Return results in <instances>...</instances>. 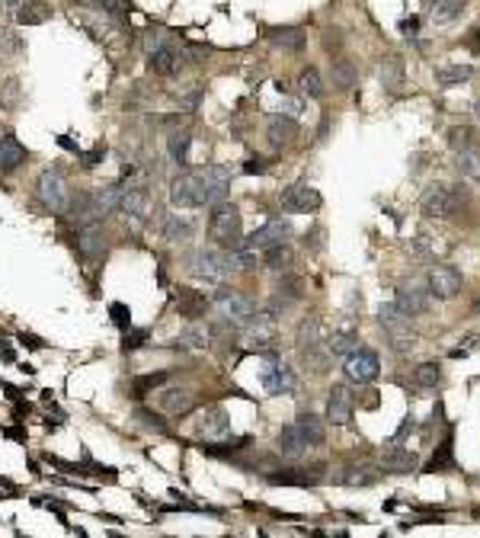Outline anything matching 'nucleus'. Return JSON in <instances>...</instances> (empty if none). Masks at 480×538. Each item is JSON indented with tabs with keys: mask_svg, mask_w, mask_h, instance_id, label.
<instances>
[{
	"mask_svg": "<svg viewBox=\"0 0 480 538\" xmlns=\"http://www.w3.org/2000/svg\"><path fill=\"white\" fill-rule=\"evenodd\" d=\"M186 269L195 282H205V286H221L230 279V273L240 269V259L234 250H195L189 253Z\"/></svg>",
	"mask_w": 480,
	"mask_h": 538,
	"instance_id": "1",
	"label": "nucleus"
},
{
	"mask_svg": "<svg viewBox=\"0 0 480 538\" xmlns=\"http://www.w3.org/2000/svg\"><path fill=\"white\" fill-rule=\"evenodd\" d=\"M209 234L215 244H221V250H237L240 247V234H244V218L240 209L230 202H218L211 205V218H209Z\"/></svg>",
	"mask_w": 480,
	"mask_h": 538,
	"instance_id": "2",
	"label": "nucleus"
},
{
	"mask_svg": "<svg viewBox=\"0 0 480 538\" xmlns=\"http://www.w3.org/2000/svg\"><path fill=\"white\" fill-rule=\"evenodd\" d=\"M35 199L45 205L49 212L55 215H64L68 212V202H70V189H68V180L58 167H45L35 180Z\"/></svg>",
	"mask_w": 480,
	"mask_h": 538,
	"instance_id": "3",
	"label": "nucleus"
},
{
	"mask_svg": "<svg viewBox=\"0 0 480 538\" xmlns=\"http://www.w3.org/2000/svg\"><path fill=\"white\" fill-rule=\"evenodd\" d=\"M378 321H381L384 334L390 336V346H394L397 353H410L413 346H417V336H413V330H410V317H407L397 305L378 307Z\"/></svg>",
	"mask_w": 480,
	"mask_h": 538,
	"instance_id": "4",
	"label": "nucleus"
},
{
	"mask_svg": "<svg viewBox=\"0 0 480 538\" xmlns=\"http://www.w3.org/2000/svg\"><path fill=\"white\" fill-rule=\"evenodd\" d=\"M288 234H292V224H288V218H272L269 224H263L259 231H253L247 240H240V247H237V250L263 253V250H269V247L285 244Z\"/></svg>",
	"mask_w": 480,
	"mask_h": 538,
	"instance_id": "5",
	"label": "nucleus"
},
{
	"mask_svg": "<svg viewBox=\"0 0 480 538\" xmlns=\"http://www.w3.org/2000/svg\"><path fill=\"white\" fill-rule=\"evenodd\" d=\"M199 180H202V196H199V202H202L205 209H211V205L228 199V192H230V167L228 164L209 167L205 173H199Z\"/></svg>",
	"mask_w": 480,
	"mask_h": 538,
	"instance_id": "6",
	"label": "nucleus"
},
{
	"mask_svg": "<svg viewBox=\"0 0 480 538\" xmlns=\"http://www.w3.org/2000/svg\"><path fill=\"white\" fill-rule=\"evenodd\" d=\"M215 305H218V311H221L228 321H237V324H247L250 317H257V301L250 298L247 292H234V288H224V292H218V298H215Z\"/></svg>",
	"mask_w": 480,
	"mask_h": 538,
	"instance_id": "7",
	"label": "nucleus"
},
{
	"mask_svg": "<svg viewBox=\"0 0 480 538\" xmlns=\"http://www.w3.org/2000/svg\"><path fill=\"white\" fill-rule=\"evenodd\" d=\"M320 192L314 186H307V183H295V186H288L282 196H278V205L288 212V215H307V212H317L320 209Z\"/></svg>",
	"mask_w": 480,
	"mask_h": 538,
	"instance_id": "8",
	"label": "nucleus"
},
{
	"mask_svg": "<svg viewBox=\"0 0 480 538\" xmlns=\"http://www.w3.org/2000/svg\"><path fill=\"white\" fill-rule=\"evenodd\" d=\"M195 436L205 442H224L230 436V420L221 407H205L195 420Z\"/></svg>",
	"mask_w": 480,
	"mask_h": 538,
	"instance_id": "9",
	"label": "nucleus"
},
{
	"mask_svg": "<svg viewBox=\"0 0 480 538\" xmlns=\"http://www.w3.org/2000/svg\"><path fill=\"white\" fill-rule=\"evenodd\" d=\"M199 196H202V180H199V173H180L170 183V205L173 209H202Z\"/></svg>",
	"mask_w": 480,
	"mask_h": 538,
	"instance_id": "10",
	"label": "nucleus"
},
{
	"mask_svg": "<svg viewBox=\"0 0 480 538\" xmlns=\"http://www.w3.org/2000/svg\"><path fill=\"white\" fill-rule=\"evenodd\" d=\"M352 391H349L346 384H333L330 388V401H327V423L333 427H349L352 423Z\"/></svg>",
	"mask_w": 480,
	"mask_h": 538,
	"instance_id": "11",
	"label": "nucleus"
},
{
	"mask_svg": "<svg viewBox=\"0 0 480 538\" xmlns=\"http://www.w3.org/2000/svg\"><path fill=\"white\" fill-rule=\"evenodd\" d=\"M147 64H151V71L160 77H176L183 68H186V51H180L173 42H167L164 49L147 55Z\"/></svg>",
	"mask_w": 480,
	"mask_h": 538,
	"instance_id": "12",
	"label": "nucleus"
},
{
	"mask_svg": "<svg viewBox=\"0 0 480 538\" xmlns=\"http://www.w3.org/2000/svg\"><path fill=\"white\" fill-rule=\"evenodd\" d=\"M381 365H378V356L369 350H355L352 356H346V375L349 381H359V384H369L378 378Z\"/></svg>",
	"mask_w": 480,
	"mask_h": 538,
	"instance_id": "13",
	"label": "nucleus"
},
{
	"mask_svg": "<svg viewBox=\"0 0 480 538\" xmlns=\"http://www.w3.org/2000/svg\"><path fill=\"white\" fill-rule=\"evenodd\" d=\"M147 202H151V196H147L144 186H125V189H122L118 212H125V221L128 224L141 228V221H144V215H147Z\"/></svg>",
	"mask_w": 480,
	"mask_h": 538,
	"instance_id": "14",
	"label": "nucleus"
},
{
	"mask_svg": "<svg viewBox=\"0 0 480 538\" xmlns=\"http://www.w3.org/2000/svg\"><path fill=\"white\" fill-rule=\"evenodd\" d=\"M429 292L442 301L455 298V295L461 292V273L455 266H436L429 273Z\"/></svg>",
	"mask_w": 480,
	"mask_h": 538,
	"instance_id": "15",
	"label": "nucleus"
},
{
	"mask_svg": "<svg viewBox=\"0 0 480 538\" xmlns=\"http://www.w3.org/2000/svg\"><path fill=\"white\" fill-rule=\"evenodd\" d=\"M122 189L125 183H109V186H99L90 192V202H93V218H109L118 212V202H122Z\"/></svg>",
	"mask_w": 480,
	"mask_h": 538,
	"instance_id": "16",
	"label": "nucleus"
},
{
	"mask_svg": "<svg viewBox=\"0 0 480 538\" xmlns=\"http://www.w3.org/2000/svg\"><path fill=\"white\" fill-rule=\"evenodd\" d=\"M452 212H455L452 192H448L442 183H432V186L423 192V215L426 218H448Z\"/></svg>",
	"mask_w": 480,
	"mask_h": 538,
	"instance_id": "17",
	"label": "nucleus"
},
{
	"mask_svg": "<svg viewBox=\"0 0 480 538\" xmlns=\"http://www.w3.org/2000/svg\"><path fill=\"white\" fill-rule=\"evenodd\" d=\"M103 250H106L103 228H99L97 221L84 224V228H80V234H77V253H80L84 259H99V257H103Z\"/></svg>",
	"mask_w": 480,
	"mask_h": 538,
	"instance_id": "18",
	"label": "nucleus"
},
{
	"mask_svg": "<svg viewBox=\"0 0 480 538\" xmlns=\"http://www.w3.org/2000/svg\"><path fill=\"white\" fill-rule=\"evenodd\" d=\"M394 305L400 307L407 317H417V314H423L426 307H429V295H426L423 286L410 282V286H400V288H397V301H394Z\"/></svg>",
	"mask_w": 480,
	"mask_h": 538,
	"instance_id": "19",
	"label": "nucleus"
},
{
	"mask_svg": "<svg viewBox=\"0 0 480 538\" xmlns=\"http://www.w3.org/2000/svg\"><path fill=\"white\" fill-rule=\"evenodd\" d=\"M195 398L186 391V388H164V391L157 394V407L164 413H170V417H186L189 410H192Z\"/></svg>",
	"mask_w": 480,
	"mask_h": 538,
	"instance_id": "20",
	"label": "nucleus"
},
{
	"mask_svg": "<svg viewBox=\"0 0 480 538\" xmlns=\"http://www.w3.org/2000/svg\"><path fill=\"white\" fill-rule=\"evenodd\" d=\"M276 446H278V455L282 458H288V461H298V458H304L307 455V439L301 436V429L298 427H285L282 433L276 436Z\"/></svg>",
	"mask_w": 480,
	"mask_h": 538,
	"instance_id": "21",
	"label": "nucleus"
},
{
	"mask_svg": "<svg viewBox=\"0 0 480 538\" xmlns=\"http://www.w3.org/2000/svg\"><path fill=\"white\" fill-rule=\"evenodd\" d=\"M26 161H29L26 147H23L16 138L4 135V138H0V173H16Z\"/></svg>",
	"mask_w": 480,
	"mask_h": 538,
	"instance_id": "22",
	"label": "nucleus"
},
{
	"mask_svg": "<svg viewBox=\"0 0 480 538\" xmlns=\"http://www.w3.org/2000/svg\"><path fill=\"white\" fill-rule=\"evenodd\" d=\"M298 122L292 119V116H272L269 119V128H266V135H269V145L272 147H285L292 145L295 138H298Z\"/></svg>",
	"mask_w": 480,
	"mask_h": 538,
	"instance_id": "23",
	"label": "nucleus"
},
{
	"mask_svg": "<svg viewBox=\"0 0 480 538\" xmlns=\"http://www.w3.org/2000/svg\"><path fill=\"white\" fill-rule=\"evenodd\" d=\"M417 452H410V448H390V452L381 455V471H388V475H410L413 468H417Z\"/></svg>",
	"mask_w": 480,
	"mask_h": 538,
	"instance_id": "24",
	"label": "nucleus"
},
{
	"mask_svg": "<svg viewBox=\"0 0 480 538\" xmlns=\"http://www.w3.org/2000/svg\"><path fill=\"white\" fill-rule=\"evenodd\" d=\"M263 388L269 394H288L295 388V372L285 365H269L263 372Z\"/></svg>",
	"mask_w": 480,
	"mask_h": 538,
	"instance_id": "25",
	"label": "nucleus"
},
{
	"mask_svg": "<svg viewBox=\"0 0 480 538\" xmlns=\"http://www.w3.org/2000/svg\"><path fill=\"white\" fill-rule=\"evenodd\" d=\"M269 42L276 45V49L301 51L307 42V35H304V29H298V26H282V29H269Z\"/></svg>",
	"mask_w": 480,
	"mask_h": 538,
	"instance_id": "26",
	"label": "nucleus"
},
{
	"mask_svg": "<svg viewBox=\"0 0 480 538\" xmlns=\"http://www.w3.org/2000/svg\"><path fill=\"white\" fill-rule=\"evenodd\" d=\"M295 427L301 429V436L307 439V446H324V439H327V423H324L317 413H298Z\"/></svg>",
	"mask_w": 480,
	"mask_h": 538,
	"instance_id": "27",
	"label": "nucleus"
},
{
	"mask_svg": "<svg viewBox=\"0 0 480 538\" xmlns=\"http://www.w3.org/2000/svg\"><path fill=\"white\" fill-rule=\"evenodd\" d=\"M320 343H324V327H320L317 317H307L298 327V350L301 353H317Z\"/></svg>",
	"mask_w": 480,
	"mask_h": 538,
	"instance_id": "28",
	"label": "nucleus"
},
{
	"mask_svg": "<svg viewBox=\"0 0 480 538\" xmlns=\"http://www.w3.org/2000/svg\"><path fill=\"white\" fill-rule=\"evenodd\" d=\"M355 350H359V334H355V330L333 334V336H330V343H327V353L333 359H346V356H352Z\"/></svg>",
	"mask_w": 480,
	"mask_h": 538,
	"instance_id": "29",
	"label": "nucleus"
},
{
	"mask_svg": "<svg viewBox=\"0 0 480 538\" xmlns=\"http://www.w3.org/2000/svg\"><path fill=\"white\" fill-rule=\"evenodd\" d=\"M49 16H51V7H49V4H42V0H23L16 20H20L23 26H39V23H45Z\"/></svg>",
	"mask_w": 480,
	"mask_h": 538,
	"instance_id": "30",
	"label": "nucleus"
},
{
	"mask_svg": "<svg viewBox=\"0 0 480 538\" xmlns=\"http://www.w3.org/2000/svg\"><path fill=\"white\" fill-rule=\"evenodd\" d=\"M467 0H432V7H429V20L432 23H452L461 16V10H464Z\"/></svg>",
	"mask_w": 480,
	"mask_h": 538,
	"instance_id": "31",
	"label": "nucleus"
},
{
	"mask_svg": "<svg viewBox=\"0 0 480 538\" xmlns=\"http://www.w3.org/2000/svg\"><path fill=\"white\" fill-rule=\"evenodd\" d=\"M269 484H285V487H311V484H317L320 477L317 475H307V471H269V477H266Z\"/></svg>",
	"mask_w": 480,
	"mask_h": 538,
	"instance_id": "32",
	"label": "nucleus"
},
{
	"mask_svg": "<svg viewBox=\"0 0 480 538\" xmlns=\"http://www.w3.org/2000/svg\"><path fill=\"white\" fill-rule=\"evenodd\" d=\"M164 238H167L170 244H186V240L192 238V221H189V218H180V215L167 218V221H164Z\"/></svg>",
	"mask_w": 480,
	"mask_h": 538,
	"instance_id": "33",
	"label": "nucleus"
},
{
	"mask_svg": "<svg viewBox=\"0 0 480 538\" xmlns=\"http://www.w3.org/2000/svg\"><path fill=\"white\" fill-rule=\"evenodd\" d=\"M333 87L336 90H352L355 80H359V71H355V64L349 61V58H340V61H333Z\"/></svg>",
	"mask_w": 480,
	"mask_h": 538,
	"instance_id": "34",
	"label": "nucleus"
},
{
	"mask_svg": "<svg viewBox=\"0 0 480 538\" xmlns=\"http://www.w3.org/2000/svg\"><path fill=\"white\" fill-rule=\"evenodd\" d=\"M189 147H192V135L189 132H173L167 141V151H170V161L180 164V167H186L189 161Z\"/></svg>",
	"mask_w": 480,
	"mask_h": 538,
	"instance_id": "35",
	"label": "nucleus"
},
{
	"mask_svg": "<svg viewBox=\"0 0 480 538\" xmlns=\"http://www.w3.org/2000/svg\"><path fill=\"white\" fill-rule=\"evenodd\" d=\"M209 330L205 327H189L183 330L180 336L173 340V346H183V350H209Z\"/></svg>",
	"mask_w": 480,
	"mask_h": 538,
	"instance_id": "36",
	"label": "nucleus"
},
{
	"mask_svg": "<svg viewBox=\"0 0 480 538\" xmlns=\"http://www.w3.org/2000/svg\"><path fill=\"white\" fill-rule=\"evenodd\" d=\"M471 77V64H438L436 68V80L438 84H461V80H467Z\"/></svg>",
	"mask_w": 480,
	"mask_h": 538,
	"instance_id": "37",
	"label": "nucleus"
},
{
	"mask_svg": "<svg viewBox=\"0 0 480 538\" xmlns=\"http://www.w3.org/2000/svg\"><path fill=\"white\" fill-rule=\"evenodd\" d=\"M176 307H180L183 317H199L205 307H209V301H205V295H199V292H180Z\"/></svg>",
	"mask_w": 480,
	"mask_h": 538,
	"instance_id": "38",
	"label": "nucleus"
},
{
	"mask_svg": "<svg viewBox=\"0 0 480 538\" xmlns=\"http://www.w3.org/2000/svg\"><path fill=\"white\" fill-rule=\"evenodd\" d=\"M378 471L381 468H369V465H365V468H349L346 477H343V484H349V487H369V484H375L378 477H381Z\"/></svg>",
	"mask_w": 480,
	"mask_h": 538,
	"instance_id": "39",
	"label": "nucleus"
},
{
	"mask_svg": "<svg viewBox=\"0 0 480 538\" xmlns=\"http://www.w3.org/2000/svg\"><path fill=\"white\" fill-rule=\"evenodd\" d=\"M413 381H417L419 388H436V384L442 381V369H438V362H423V365H417V372H413Z\"/></svg>",
	"mask_w": 480,
	"mask_h": 538,
	"instance_id": "40",
	"label": "nucleus"
},
{
	"mask_svg": "<svg viewBox=\"0 0 480 538\" xmlns=\"http://www.w3.org/2000/svg\"><path fill=\"white\" fill-rule=\"evenodd\" d=\"M381 84L384 90H397V84H400V77H404V64L397 61V58H388V61L381 64Z\"/></svg>",
	"mask_w": 480,
	"mask_h": 538,
	"instance_id": "41",
	"label": "nucleus"
},
{
	"mask_svg": "<svg viewBox=\"0 0 480 538\" xmlns=\"http://www.w3.org/2000/svg\"><path fill=\"white\" fill-rule=\"evenodd\" d=\"M458 170L464 176H471V180L480 183V154L471 151V147H467V151H461L458 154Z\"/></svg>",
	"mask_w": 480,
	"mask_h": 538,
	"instance_id": "42",
	"label": "nucleus"
},
{
	"mask_svg": "<svg viewBox=\"0 0 480 538\" xmlns=\"http://www.w3.org/2000/svg\"><path fill=\"white\" fill-rule=\"evenodd\" d=\"M298 87H301V93H307L311 99H317L320 93V74H317V68H304L301 71V77H298Z\"/></svg>",
	"mask_w": 480,
	"mask_h": 538,
	"instance_id": "43",
	"label": "nucleus"
},
{
	"mask_svg": "<svg viewBox=\"0 0 480 538\" xmlns=\"http://www.w3.org/2000/svg\"><path fill=\"white\" fill-rule=\"evenodd\" d=\"M97 7L103 10L106 16H112V20H125V13H128V0H97Z\"/></svg>",
	"mask_w": 480,
	"mask_h": 538,
	"instance_id": "44",
	"label": "nucleus"
},
{
	"mask_svg": "<svg viewBox=\"0 0 480 538\" xmlns=\"http://www.w3.org/2000/svg\"><path fill=\"white\" fill-rule=\"evenodd\" d=\"M467 145H471V128L455 126L452 132H448V147H452V151H467Z\"/></svg>",
	"mask_w": 480,
	"mask_h": 538,
	"instance_id": "45",
	"label": "nucleus"
},
{
	"mask_svg": "<svg viewBox=\"0 0 480 538\" xmlns=\"http://www.w3.org/2000/svg\"><path fill=\"white\" fill-rule=\"evenodd\" d=\"M285 259H288L285 244H278V247H269V250H263V263L269 266V269H278V266H285Z\"/></svg>",
	"mask_w": 480,
	"mask_h": 538,
	"instance_id": "46",
	"label": "nucleus"
},
{
	"mask_svg": "<svg viewBox=\"0 0 480 538\" xmlns=\"http://www.w3.org/2000/svg\"><path fill=\"white\" fill-rule=\"evenodd\" d=\"M170 378V372H157V375H147V378H138L135 381V391H138V398L144 394V388H157V384H164Z\"/></svg>",
	"mask_w": 480,
	"mask_h": 538,
	"instance_id": "47",
	"label": "nucleus"
},
{
	"mask_svg": "<svg viewBox=\"0 0 480 538\" xmlns=\"http://www.w3.org/2000/svg\"><path fill=\"white\" fill-rule=\"evenodd\" d=\"M480 350V336H467L464 343H458V350H452V359H461V356H471V353Z\"/></svg>",
	"mask_w": 480,
	"mask_h": 538,
	"instance_id": "48",
	"label": "nucleus"
},
{
	"mask_svg": "<svg viewBox=\"0 0 480 538\" xmlns=\"http://www.w3.org/2000/svg\"><path fill=\"white\" fill-rule=\"evenodd\" d=\"M109 311H112V317H116L118 327H122V330H132V314H128L125 305H112Z\"/></svg>",
	"mask_w": 480,
	"mask_h": 538,
	"instance_id": "49",
	"label": "nucleus"
},
{
	"mask_svg": "<svg viewBox=\"0 0 480 538\" xmlns=\"http://www.w3.org/2000/svg\"><path fill=\"white\" fill-rule=\"evenodd\" d=\"M170 39L164 32H147V39H144V51L147 55H151V51H157V49H164V45H167Z\"/></svg>",
	"mask_w": 480,
	"mask_h": 538,
	"instance_id": "50",
	"label": "nucleus"
},
{
	"mask_svg": "<svg viewBox=\"0 0 480 538\" xmlns=\"http://www.w3.org/2000/svg\"><path fill=\"white\" fill-rule=\"evenodd\" d=\"M448 461H452V442L445 439V446H442V452H438V458H432V465H429V468H432V471H436V468H445Z\"/></svg>",
	"mask_w": 480,
	"mask_h": 538,
	"instance_id": "51",
	"label": "nucleus"
},
{
	"mask_svg": "<svg viewBox=\"0 0 480 538\" xmlns=\"http://www.w3.org/2000/svg\"><path fill=\"white\" fill-rule=\"evenodd\" d=\"M199 99H202V87H192V90L180 99V106H183V109H195V106H199Z\"/></svg>",
	"mask_w": 480,
	"mask_h": 538,
	"instance_id": "52",
	"label": "nucleus"
},
{
	"mask_svg": "<svg viewBox=\"0 0 480 538\" xmlns=\"http://www.w3.org/2000/svg\"><path fill=\"white\" fill-rule=\"evenodd\" d=\"M263 170H266V167H263V161H259V157H253V161H247V164H244V173H247V176L263 173Z\"/></svg>",
	"mask_w": 480,
	"mask_h": 538,
	"instance_id": "53",
	"label": "nucleus"
},
{
	"mask_svg": "<svg viewBox=\"0 0 480 538\" xmlns=\"http://www.w3.org/2000/svg\"><path fill=\"white\" fill-rule=\"evenodd\" d=\"M147 340V334L141 330V334H135V336H125V350H138V343H144Z\"/></svg>",
	"mask_w": 480,
	"mask_h": 538,
	"instance_id": "54",
	"label": "nucleus"
},
{
	"mask_svg": "<svg viewBox=\"0 0 480 538\" xmlns=\"http://www.w3.org/2000/svg\"><path fill=\"white\" fill-rule=\"evenodd\" d=\"M474 112H477V119H480V99H477V109H474Z\"/></svg>",
	"mask_w": 480,
	"mask_h": 538,
	"instance_id": "55",
	"label": "nucleus"
},
{
	"mask_svg": "<svg viewBox=\"0 0 480 538\" xmlns=\"http://www.w3.org/2000/svg\"><path fill=\"white\" fill-rule=\"evenodd\" d=\"M0 138H4V126H0Z\"/></svg>",
	"mask_w": 480,
	"mask_h": 538,
	"instance_id": "56",
	"label": "nucleus"
}]
</instances>
